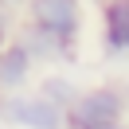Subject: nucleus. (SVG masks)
Segmentation results:
<instances>
[{
  "label": "nucleus",
  "instance_id": "f257e3e1",
  "mask_svg": "<svg viewBox=\"0 0 129 129\" xmlns=\"http://www.w3.org/2000/svg\"><path fill=\"white\" fill-rule=\"evenodd\" d=\"M82 0H24V47L31 59H59L71 63L82 43Z\"/></svg>",
  "mask_w": 129,
  "mask_h": 129
},
{
  "label": "nucleus",
  "instance_id": "f03ea898",
  "mask_svg": "<svg viewBox=\"0 0 129 129\" xmlns=\"http://www.w3.org/2000/svg\"><path fill=\"white\" fill-rule=\"evenodd\" d=\"M67 129H106L129 117V94L113 82H98L86 86L71 98V106L63 110Z\"/></svg>",
  "mask_w": 129,
  "mask_h": 129
},
{
  "label": "nucleus",
  "instance_id": "7ed1b4c3",
  "mask_svg": "<svg viewBox=\"0 0 129 129\" xmlns=\"http://www.w3.org/2000/svg\"><path fill=\"white\" fill-rule=\"evenodd\" d=\"M0 117L16 129H67L63 106L43 98L39 90H12L0 94Z\"/></svg>",
  "mask_w": 129,
  "mask_h": 129
},
{
  "label": "nucleus",
  "instance_id": "20e7f679",
  "mask_svg": "<svg viewBox=\"0 0 129 129\" xmlns=\"http://www.w3.org/2000/svg\"><path fill=\"white\" fill-rule=\"evenodd\" d=\"M102 55L106 59H129V0H102Z\"/></svg>",
  "mask_w": 129,
  "mask_h": 129
},
{
  "label": "nucleus",
  "instance_id": "39448f33",
  "mask_svg": "<svg viewBox=\"0 0 129 129\" xmlns=\"http://www.w3.org/2000/svg\"><path fill=\"white\" fill-rule=\"evenodd\" d=\"M35 71V59L31 51L24 47V39L12 35L4 47H0V94H12V90H24L27 78Z\"/></svg>",
  "mask_w": 129,
  "mask_h": 129
},
{
  "label": "nucleus",
  "instance_id": "423d86ee",
  "mask_svg": "<svg viewBox=\"0 0 129 129\" xmlns=\"http://www.w3.org/2000/svg\"><path fill=\"white\" fill-rule=\"evenodd\" d=\"M39 94H43V98H51L55 106H63V110H67V106H71V98L78 94V86H74L67 74H47V78L39 82Z\"/></svg>",
  "mask_w": 129,
  "mask_h": 129
},
{
  "label": "nucleus",
  "instance_id": "0eeeda50",
  "mask_svg": "<svg viewBox=\"0 0 129 129\" xmlns=\"http://www.w3.org/2000/svg\"><path fill=\"white\" fill-rule=\"evenodd\" d=\"M12 39V16H8V4L0 0V47Z\"/></svg>",
  "mask_w": 129,
  "mask_h": 129
},
{
  "label": "nucleus",
  "instance_id": "6e6552de",
  "mask_svg": "<svg viewBox=\"0 0 129 129\" xmlns=\"http://www.w3.org/2000/svg\"><path fill=\"white\" fill-rule=\"evenodd\" d=\"M106 129H129V121H117V125H106Z\"/></svg>",
  "mask_w": 129,
  "mask_h": 129
}]
</instances>
